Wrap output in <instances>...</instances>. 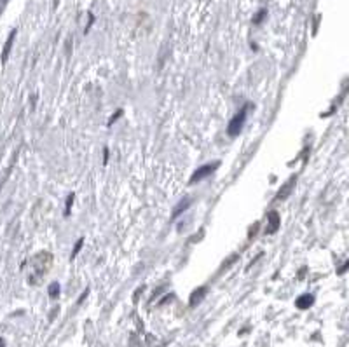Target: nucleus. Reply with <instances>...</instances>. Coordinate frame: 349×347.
<instances>
[{"label": "nucleus", "instance_id": "20e7f679", "mask_svg": "<svg viewBox=\"0 0 349 347\" xmlns=\"http://www.w3.org/2000/svg\"><path fill=\"white\" fill-rule=\"evenodd\" d=\"M280 225H281V220H280L278 211H270L267 215V228H265V232H267V234H274V232L280 228Z\"/></svg>", "mask_w": 349, "mask_h": 347}, {"label": "nucleus", "instance_id": "f8f14e48", "mask_svg": "<svg viewBox=\"0 0 349 347\" xmlns=\"http://www.w3.org/2000/svg\"><path fill=\"white\" fill-rule=\"evenodd\" d=\"M81 246H82V239H79V243L75 244V251L72 253V257H75L77 253H79V250H81Z\"/></svg>", "mask_w": 349, "mask_h": 347}, {"label": "nucleus", "instance_id": "ddd939ff", "mask_svg": "<svg viewBox=\"0 0 349 347\" xmlns=\"http://www.w3.org/2000/svg\"><path fill=\"white\" fill-rule=\"evenodd\" d=\"M121 115H123V110H119V112H117V113H115V115H112V117H110V121H108V124H112V122H113V121H115V119H117V117H121Z\"/></svg>", "mask_w": 349, "mask_h": 347}, {"label": "nucleus", "instance_id": "1a4fd4ad", "mask_svg": "<svg viewBox=\"0 0 349 347\" xmlns=\"http://www.w3.org/2000/svg\"><path fill=\"white\" fill-rule=\"evenodd\" d=\"M295 181H297V176H292V178H290V181H288V183H286L285 187H283V194H281V192H280V194H278V197H276V199H285V197L290 194V188L293 187V183H295Z\"/></svg>", "mask_w": 349, "mask_h": 347}, {"label": "nucleus", "instance_id": "f257e3e1", "mask_svg": "<svg viewBox=\"0 0 349 347\" xmlns=\"http://www.w3.org/2000/svg\"><path fill=\"white\" fill-rule=\"evenodd\" d=\"M51 257L49 253H46V251H41L38 255H35V257L30 260V265H32V272H30L28 276V283H32V285H37L38 279L42 278V276L48 272V269L51 267Z\"/></svg>", "mask_w": 349, "mask_h": 347}, {"label": "nucleus", "instance_id": "0eeeda50", "mask_svg": "<svg viewBox=\"0 0 349 347\" xmlns=\"http://www.w3.org/2000/svg\"><path fill=\"white\" fill-rule=\"evenodd\" d=\"M205 295H206V288L203 286V288H199V290H196L194 293L190 295V305L194 307L196 303H199L203 300V298H205Z\"/></svg>", "mask_w": 349, "mask_h": 347}, {"label": "nucleus", "instance_id": "4468645a", "mask_svg": "<svg viewBox=\"0 0 349 347\" xmlns=\"http://www.w3.org/2000/svg\"><path fill=\"white\" fill-rule=\"evenodd\" d=\"M0 347H6V342H4V338H0Z\"/></svg>", "mask_w": 349, "mask_h": 347}, {"label": "nucleus", "instance_id": "423d86ee", "mask_svg": "<svg viewBox=\"0 0 349 347\" xmlns=\"http://www.w3.org/2000/svg\"><path fill=\"white\" fill-rule=\"evenodd\" d=\"M14 37H16V30H13V31H11L9 38H7L6 46H4V53H2V63H6V61H7V58H9V53H11V47H13Z\"/></svg>", "mask_w": 349, "mask_h": 347}, {"label": "nucleus", "instance_id": "6e6552de", "mask_svg": "<svg viewBox=\"0 0 349 347\" xmlns=\"http://www.w3.org/2000/svg\"><path fill=\"white\" fill-rule=\"evenodd\" d=\"M189 203H190V199H189V197H185V199H183V201H180V203H178V206H176V210L173 211V218H176V216H178V215H180V213H182V211H185L187 208H189Z\"/></svg>", "mask_w": 349, "mask_h": 347}, {"label": "nucleus", "instance_id": "9b49d317", "mask_svg": "<svg viewBox=\"0 0 349 347\" xmlns=\"http://www.w3.org/2000/svg\"><path fill=\"white\" fill-rule=\"evenodd\" d=\"M72 203H73V194L68 196V201H66V211H65V215H68V213H70V206H72Z\"/></svg>", "mask_w": 349, "mask_h": 347}, {"label": "nucleus", "instance_id": "7ed1b4c3", "mask_svg": "<svg viewBox=\"0 0 349 347\" xmlns=\"http://www.w3.org/2000/svg\"><path fill=\"white\" fill-rule=\"evenodd\" d=\"M218 166H220V163H218V161H215L213 164H205V166H201L199 169H196L194 175H192V178H190V183H196V181L205 180L206 176H211L215 171H217Z\"/></svg>", "mask_w": 349, "mask_h": 347}, {"label": "nucleus", "instance_id": "9d476101", "mask_svg": "<svg viewBox=\"0 0 349 347\" xmlns=\"http://www.w3.org/2000/svg\"><path fill=\"white\" fill-rule=\"evenodd\" d=\"M58 295H60V285H58V283H53V285L49 286V297L56 298Z\"/></svg>", "mask_w": 349, "mask_h": 347}, {"label": "nucleus", "instance_id": "f03ea898", "mask_svg": "<svg viewBox=\"0 0 349 347\" xmlns=\"http://www.w3.org/2000/svg\"><path fill=\"white\" fill-rule=\"evenodd\" d=\"M248 108H250V105H245L236 113V115L232 117V121L229 122V128H227V133H229V136H238L239 133H241L243 126H245V121H246V113H248Z\"/></svg>", "mask_w": 349, "mask_h": 347}, {"label": "nucleus", "instance_id": "39448f33", "mask_svg": "<svg viewBox=\"0 0 349 347\" xmlns=\"http://www.w3.org/2000/svg\"><path fill=\"white\" fill-rule=\"evenodd\" d=\"M313 302H315V297H313V295H302V297L297 298L295 305L299 307V309H309V307L313 305Z\"/></svg>", "mask_w": 349, "mask_h": 347}]
</instances>
